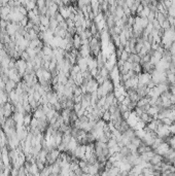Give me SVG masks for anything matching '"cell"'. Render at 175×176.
<instances>
[{"mask_svg":"<svg viewBox=\"0 0 175 176\" xmlns=\"http://www.w3.org/2000/svg\"><path fill=\"white\" fill-rule=\"evenodd\" d=\"M26 68H27V61L23 60L22 58L16 60V69L18 70V72L20 73L22 77L26 73Z\"/></svg>","mask_w":175,"mask_h":176,"instance_id":"cell-1","label":"cell"},{"mask_svg":"<svg viewBox=\"0 0 175 176\" xmlns=\"http://www.w3.org/2000/svg\"><path fill=\"white\" fill-rule=\"evenodd\" d=\"M151 80V74L148 72H141L138 74V84L146 86Z\"/></svg>","mask_w":175,"mask_h":176,"instance_id":"cell-2","label":"cell"},{"mask_svg":"<svg viewBox=\"0 0 175 176\" xmlns=\"http://www.w3.org/2000/svg\"><path fill=\"white\" fill-rule=\"evenodd\" d=\"M84 84H86V93H90V94L93 92H96L97 89H98V87H99V84L97 82V80H94V78L90 80L89 82H84Z\"/></svg>","mask_w":175,"mask_h":176,"instance_id":"cell-3","label":"cell"},{"mask_svg":"<svg viewBox=\"0 0 175 176\" xmlns=\"http://www.w3.org/2000/svg\"><path fill=\"white\" fill-rule=\"evenodd\" d=\"M169 148H170L169 143L167 142V141H163V142L159 145V146H157L154 150H155V152H156V154H161V156H164V154H165L166 152L169 150Z\"/></svg>","mask_w":175,"mask_h":176,"instance_id":"cell-4","label":"cell"},{"mask_svg":"<svg viewBox=\"0 0 175 176\" xmlns=\"http://www.w3.org/2000/svg\"><path fill=\"white\" fill-rule=\"evenodd\" d=\"M163 161H164V157H163V156H161V154H156V152H155V154L153 156V158L150 159L149 163H150L153 166H157V165L161 164Z\"/></svg>","mask_w":175,"mask_h":176,"instance_id":"cell-5","label":"cell"},{"mask_svg":"<svg viewBox=\"0 0 175 176\" xmlns=\"http://www.w3.org/2000/svg\"><path fill=\"white\" fill-rule=\"evenodd\" d=\"M24 116H25L24 113L18 112V111H14V113H12V118L16 121L17 125H24Z\"/></svg>","mask_w":175,"mask_h":176,"instance_id":"cell-6","label":"cell"},{"mask_svg":"<svg viewBox=\"0 0 175 176\" xmlns=\"http://www.w3.org/2000/svg\"><path fill=\"white\" fill-rule=\"evenodd\" d=\"M79 51V55L82 56V57H88V56H90V54H91V48H90V46L89 44H82V46H80V48L78 50Z\"/></svg>","mask_w":175,"mask_h":176,"instance_id":"cell-7","label":"cell"},{"mask_svg":"<svg viewBox=\"0 0 175 176\" xmlns=\"http://www.w3.org/2000/svg\"><path fill=\"white\" fill-rule=\"evenodd\" d=\"M72 43H73V48H76V50H79L80 46H82V38L79 36V34L75 33L73 35V40H72Z\"/></svg>","mask_w":175,"mask_h":176,"instance_id":"cell-8","label":"cell"},{"mask_svg":"<svg viewBox=\"0 0 175 176\" xmlns=\"http://www.w3.org/2000/svg\"><path fill=\"white\" fill-rule=\"evenodd\" d=\"M16 87H17V82H14V80H8L6 82H5V91H6L7 93L14 91V90L16 89Z\"/></svg>","mask_w":175,"mask_h":176,"instance_id":"cell-9","label":"cell"},{"mask_svg":"<svg viewBox=\"0 0 175 176\" xmlns=\"http://www.w3.org/2000/svg\"><path fill=\"white\" fill-rule=\"evenodd\" d=\"M40 26L48 29V26H50V17L48 16H40Z\"/></svg>","mask_w":175,"mask_h":176,"instance_id":"cell-10","label":"cell"},{"mask_svg":"<svg viewBox=\"0 0 175 176\" xmlns=\"http://www.w3.org/2000/svg\"><path fill=\"white\" fill-rule=\"evenodd\" d=\"M132 70L134 71L136 74H139V73L142 72V66L140 63H137V62H134L132 63Z\"/></svg>","mask_w":175,"mask_h":176,"instance_id":"cell-11","label":"cell"},{"mask_svg":"<svg viewBox=\"0 0 175 176\" xmlns=\"http://www.w3.org/2000/svg\"><path fill=\"white\" fill-rule=\"evenodd\" d=\"M99 74H100L101 76H103L104 78H109V71H108L104 66L102 68H100V70H99Z\"/></svg>","mask_w":175,"mask_h":176,"instance_id":"cell-12","label":"cell"},{"mask_svg":"<svg viewBox=\"0 0 175 176\" xmlns=\"http://www.w3.org/2000/svg\"><path fill=\"white\" fill-rule=\"evenodd\" d=\"M110 118H111V113L108 110L104 111L103 114H102V116H101V118H102L104 122H106V123L110 122Z\"/></svg>","mask_w":175,"mask_h":176,"instance_id":"cell-13","label":"cell"},{"mask_svg":"<svg viewBox=\"0 0 175 176\" xmlns=\"http://www.w3.org/2000/svg\"><path fill=\"white\" fill-rule=\"evenodd\" d=\"M31 120H32V114L31 113H26L24 116V125L26 127H28L31 123Z\"/></svg>","mask_w":175,"mask_h":176,"instance_id":"cell-14","label":"cell"},{"mask_svg":"<svg viewBox=\"0 0 175 176\" xmlns=\"http://www.w3.org/2000/svg\"><path fill=\"white\" fill-rule=\"evenodd\" d=\"M130 54H131V53H128L127 51H125V50H123V51H122V54H121L120 59H122V60H124V61H127L128 59H129Z\"/></svg>","mask_w":175,"mask_h":176,"instance_id":"cell-15","label":"cell"},{"mask_svg":"<svg viewBox=\"0 0 175 176\" xmlns=\"http://www.w3.org/2000/svg\"><path fill=\"white\" fill-rule=\"evenodd\" d=\"M21 58L23 59V60H25V61H29L31 57L29 56V54L27 53L26 51H23V52L21 53Z\"/></svg>","mask_w":175,"mask_h":176,"instance_id":"cell-16","label":"cell"},{"mask_svg":"<svg viewBox=\"0 0 175 176\" xmlns=\"http://www.w3.org/2000/svg\"><path fill=\"white\" fill-rule=\"evenodd\" d=\"M8 24V21L4 19H0V27H1V29H6V26Z\"/></svg>","mask_w":175,"mask_h":176,"instance_id":"cell-17","label":"cell"},{"mask_svg":"<svg viewBox=\"0 0 175 176\" xmlns=\"http://www.w3.org/2000/svg\"><path fill=\"white\" fill-rule=\"evenodd\" d=\"M61 2H62L63 5H69L70 2H71V0H61Z\"/></svg>","mask_w":175,"mask_h":176,"instance_id":"cell-18","label":"cell"}]
</instances>
